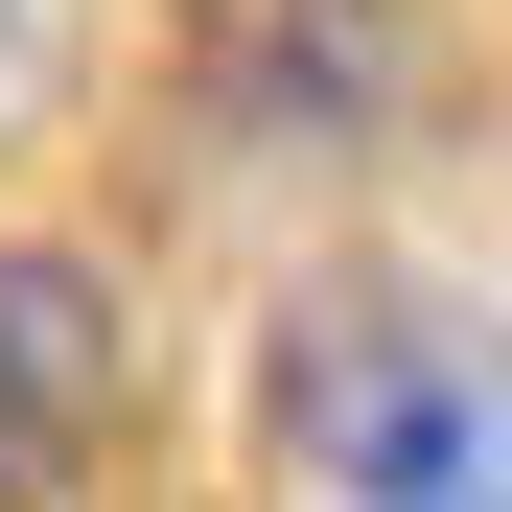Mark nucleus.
Returning <instances> with one entry per match:
<instances>
[{"label":"nucleus","mask_w":512,"mask_h":512,"mask_svg":"<svg viewBox=\"0 0 512 512\" xmlns=\"http://www.w3.org/2000/svg\"><path fill=\"white\" fill-rule=\"evenodd\" d=\"M303 443L350 466L373 512H489V466H512V419H489V373L443 350V326H396L373 373H326V396H303Z\"/></svg>","instance_id":"nucleus-1"},{"label":"nucleus","mask_w":512,"mask_h":512,"mask_svg":"<svg viewBox=\"0 0 512 512\" xmlns=\"http://www.w3.org/2000/svg\"><path fill=\"white\" fill-rule=\"evenodd\" d=\"M94 396H117V303H94V256H0V489H24L47 443H94Z\"/></svg>","instance_id":"nucleus-3"},{"label":"nucleus","mask_w":512,"mask_h":512,"mask_svg":"<svg viewBox=\"0 0 512 512\" xmlns=\"http://www.w3.org/2000/svg\"><path fill=\"white\" fill-rule=\"evenodd\" d=\"M233 140H373L396 117V0H210L187 24Z\"/></svg>","instance_id":"nucleus-2"},{"label":"nucleus","mask_w":512,"mask_h":512,"mask_svg":"<svg viewBox=\"0 0 512 512\" xmlns=\"http://www.w3.org/2000/svg\"><path fill=\"white\" fill-rule=\"evenodd\" d=\"M0 140H24V0H0Z\"/></svg>","instance_id":"nucleus-4"}]
</instances>
